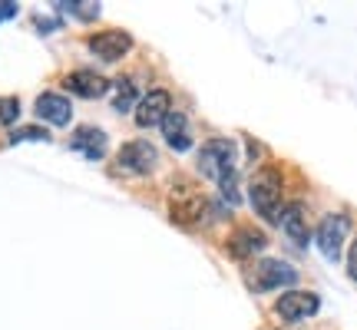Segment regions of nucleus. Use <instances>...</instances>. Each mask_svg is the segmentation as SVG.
I'll return each mask as SVG.
<instances>
[{
  "instance_id": "1a4fd4ad",
  "label": "nucleus",
  "mask_w": 357,
  "mask_h": 330,
  "mask_svg": "<svg viewBox=\"0 0 357 330\" xmlns=\"http://www.w3.org/2000/svg\"><path fill=\"white\" fill-rule=\"evenodd\" d=\"M169 109H172V100H169L166 89H149V93L136 102V126H142V129L162 126V119L169 116Z\"/></svg>"
},
{
  "instance_id": "f8f14e48",
  "label": "nucleus",
  "mask_w": 357,
  "mask_h": 330,
  "mask_svg": "<svg viewBox=\"0 0 357 330\" xmlns=\"http://www.w3.org/2000/svg\"><path fill=\"white\" fill-rule=\"evenodd\" d=\"M281 231L291 238L298 248H307V212L301 202H291L281 208V218H278Z\"/></svg>"
},
{
  "instance_id": "f3484780",
  "label": "nucleus",
  "mask_w": 357,
  "mask_h": 330,
  "mask_svg": "<svg viewBox=\"0 0 357 330\" xmlns=\"http://www.w3.org/2000/svg\"><path fill=\"white\" fill-rule=\"evenodd\" d=\"M56 10L73 13L77 20H96L100 17V3H79V0H70V3H53Z\"/></svg>"
},
{
  "instance_id": "9d476101",
  "label": "nucleus",
  "mask_w": 357,
  "mask_h": 330,
  "mask_svg": "<svg viewBox=\"0 0 357 330\" xmlns=\"http://www.w3.org/2000/svg\"><path fill=\"white\" fill-rule=\"evenodd\" d=\"M63 86L73 93V96H79V100H100V96H106L109 93V79L100 77V73H93V70H77V73H70V77L63 79Z\"/></svg>"
},
{
  "instance_id": "412c9836",
  "label": "nucleus",
  "mask_w": 357,
  "mask_h": 330,
  "mask_svg": "<svg viewBox=\"0 0 357 330\" xmlns=\"http://www.w3.org/2000/svg\"><path fill=\"white\" fill-rule=\"evenodd\" d=\"M347 274L357 281V242L351 244V251H347Z\"/></svg>"
},
{
  "instance_id": "423d86ee",
  "label": "nucleus",
  "mask_w": 357,
  "mask_h": 330,
  "mask_svg": "<svg viewBox=\"0 0 357 330\" xmlns=\"http://www.w3.org/2000/svg\"><path fill=\"white\" fill-rule=\"evenodd\" d=\"M347 231H351L347 215L321 218V225H318V248H321V254H324L328 261H337V258H341V248H344Z\"/></svg>"
},
{
  "instance_id": "2eb2a0df",
  "label": "nucleus",
  "mask_w": 357,
  "mask_h": 330,
  "mask_svg": "<svg viewBox=\"0 0 357 330\" xmlns=\"http://www.w3.org/2000/svg\"><path fill=\"white\" fill-rule=\"evenodd\" d=\"M162 136H166V142L176 152H189L192 139H189V119H185V113L169 109V116L162 119Z\"/></svg>"
},
{
  "instance_id": "6e6552de",
  "label": "nucleus",
  "mask_w": 357,
  "mask_h": 330,
  "mask_svg": "<svg viewBox=\"0 0 357 330\" xmlns=\"http://www.w3.org/2000/svg\"><path fill=\"white\" fill-rule=\"evenodd\" d=\"M89 50L96 53L102 63H116V60H123L132 50V37L126 30H102V33L89 37Z\"/></svg>"
},
{
  "instance_id": "ddd939ff",
  "label": "nucleus",
  "mask_w": 357,
  "mask_h": 330,
  "mask_svg": "<svg viewBox=\"0 0 357 330\" xmlns=\"http://www.w3.org/2000/svg\"><path fill=\"white\" fill-rule=\"evenodd\" d=\"M265 231L261 228H252V225H245V228H235L229 235V251L235 258H255L258 251H265Z\"/></svg>"
},
{
  "instance_id": "6ab92c4d",
  "label": "nucleus",
  "mask_w": 357,
  "mask_h": 330,
  "mask_svg": "<svg viewBox=\"0 0 357 330\" xmlns=\"http://www.w3.org/2000/svg\"><path fill=\"white\" fill-rule=\"evenodd\" d=\"M17 116H20V102H17V96H0V123L10 126Z\"/></svg>"
},
{
  "instance_id": "f03ea898",
  "label": "nucleus",
  "mask_w": 357,
  "mask_h": 330,
  "mask_svg": "<svg viewBox=\"0 0 357 330\" xmlns=\"http://www.w3.org/2000/svg\"><path fill=\"white\" fill-rule=\"evenodd\" d=\"M235 142L231 139H212L202 146V152H199V168H202V175H208L212 182H222L225 175H235L238 168H235Z\"/></svg>"
},
{
  "instance_id": "4468645a",
  "label": "nucleus",
  "mask_w": 357,
  "mask_h": 330,
  "mask_svg": "<svg viewBox=\"0 0 357 330\" xmlns=\"http://www.w3.org/2000/svg\"><path fill=\"white\" fill-rule=\"evenodd\" d=\"M70 146L77 149V152H83L86 159H102L106 155V132L96 126H79L77 132H73V139H70Z\"/></svg>"
},
{
  "instance_id": "39448f33",
  "label": "nucleus",
  "mask_w": 357,
  "mask_h": 330,
  "mask_svg": "<svg viewBox=\"0 0 357 330\" xmlns=\"http://www.w3.org/2000/svg\"><path fill=\"white\" fill-rule=\"evenodd\" d=\"M298 281V271H294L288 261H278V258H265L255 265V274H252V288L255 291H275V288H291Z\"/></svg>"
},
{
  "instance_id": "7ed1b4c3",
  "label": "nucleus",
  "mask_w": 357,
  "mask_h": 330,
  "mask_svg": "<svg viewBox=\"0 0 357 330\" xmlns=\"http://www.w3.org/2000/svg\"><path fill=\"white\" fill-rule=\"evenodd\" d=\"M205 195L199 189H192V185H178V189H172V198H169V215H172V221H178V225H195L199 218L205 215Z\"/></svg>"
},
{
  "instance_id": "9b49d317",
  "label": "nucleus",
  "mask_w": 357,
  "mask_h": 330,
  "mask_svg": "<svg viewBox=\"0 0 357 330\" xmlns=\"http://www.w3.org/2000/svg\"><path fill=\"white\" fill-rule=\"evenodd\" d=\"M33 113H37V119L50 123V126H70L73 106H70V100L60 96V93H43L37 100V106H33Z\"/></svg>"
},
{
  "instance_id": "dca6fc26",
  "label": "nucleus",
  "mask_w": 357,
  "mask_h": 330,
  "mask_svg": "<svg viewBox=\"0 0 357 330\" xmlns=\"http://www.w3.org/2000/svg\"><path fill=\"white\" fill-rule=\"evenodd\" d=\"M113 109L116 113H129L132 106H136V86H132V79H116L113 86Z\"/></svg>"
},
{
  "instance_id": "20e7f679",
  "label": "nucleus",
  "mask_w": 357,
  "mask_h": 330,
  "mask_svg": "<svg viewBox=\"0 0 357 330\" xmlns=\"http://www.w3.org/2000/svg\"><path fill=\"white\" fill-rule=\"evenodd\" d=\"M116 165H119L123 172H129V175H149L155 165H159V152H155L149 142L132 139L116 152Z\"/></svg>"
},
{
  "instance_id": "a211bd4d",
  "label": "nucleus",
  "mask_w": 357,
  "mask_h": 330,
  "mask_svg": "<svg viewBox=\"0 0 357 330\" xmlns=\"http://www.w3.org/2000/svg\"><path fill=\"white\" fill-rule=\"evenodd\" d=\"M47 139H50V132L40 126H24L10 132V142H47Z\"/></svg>"
},
{
  "instance_id": "f257e3e1",
  "label": "nucleus",
  "mask_w": 357,
  "mask_h": 330,
  "mask_svg": "<svg viewBox=\"0 0 357 330\" xmlns=\"http://www.w3.org/2000/svg\"><path fill=\"white\" fill-rule=\"evenodd\" d=\"M248 202L255 205V212L265 221H271V225H278L281 218V175L278 168H271V165H261L255 175H252V182H248Z\"/></svg>"
},
{
  "instance_id": "aec40b11",
  "label": "nucleus",
  "mask_w": 357,
  "mask_h": 330,
  "mask_svg": "<svg viewBox=\"0 0 357 330\" xmlns=\"http://www.w3.org/2000/svg\"><path fill=\"white\" fill-rule=\"evenodd\" d=\"M17 10H20V3H17V0H0V24L13 20V17H17Z\"/></svg>"
},
{
  "instance_id": "0eeeda50",
  "label": "nucleus",
  "mask_w": 357,
  "mask_h": 330,
  "mask_svg": "<svg viewBox=\"0 0 357 330\" xmlns=\"http://www.w3.org/2000/svg\"><path fill=\"white\" fill-rule=\"evenodd\" d=\"M321 307V297L311 291H284L278 297V304H275V314H278L281 320H288V324H294V320H305L311 317V314H318Z\"/></svg>"
}]
</instances>
